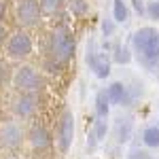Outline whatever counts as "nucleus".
I'll return each mask as SVG.
<instances>
[{
    "label": "nucleus",
    "instance_id": "1",
    "mask_svg": "<svg viewBox=\"0 0 159 159\" xmlns=\"http://www.w3.org/2000/svg\"><path fill=\"white\" fill-rule=\"evenodd\" d=\"M132 49L144 66L155 68L159 64V30L148 25L136 30L132 34Z\"/></svg>",
    "mask_w": 159,
    "mask_h": 159
},
{
    "label": "nucleus",
    "instance_id": "2",
    "mask_svg": "<svg viewBox=\"0 0 159 159\" xmlns=\"http://www.w3.org/2000/svg\"><path fill=\"white\" fill-rule=\"evenodd\" d=\"M51 53L57 61H68L74 55V38L68 28H55L51 34Z\"/></svg>",
    "mask_w": 159,
    "mask_h": 159
},
{
    "label": "nucleus",
    "instance_id": "3",
    "mask_svg": "<svg viewBox=\"0 0 159 159\" xmlns=\"http://www.w3.org/2000/svg\"><path fill=\"white\" fill-rule=\"evenodd\" d=\"M85 61L89 66V70L96 74L98 79H106L110 74V60L106 57V53L96 49V43L91 40L89 47H87V55H85Z\"/></svg>",
    "mask_w": 159,
    "mask_h": 159
},
{
    "label": "nucleus",
    "instance_id": "4",
    "mask_svg": "<svg viewBox=\"0 0 159 159\" xmlns=\"http://www.w3.org/2000/svg\"><path fill=\"white\" fill-rule=\"evenodd\" d=\"M13 85L17 87V89H21V91L34 93V91H38V89L43 87V79H40V74H38L34 68L24 66V68H19V70L15 72V76H13Z\"/></svg>",
    "mask_w": 159,
    "mask_h": 159
},
{
    "label": "nucleus",
    "instance_id": "5",
    "mask_svg": "<svg viewBox=\"0 0 159 159\" xmlns=\"http://www.w3.org/2000/svg\"><path fill=\"white\" fill-rule=\"evenodd\" d=\"M38 21H40L38 0H19V4H17V24L21 28H32Z\"/></svg>",
    "mask_w": 159,
    "mask_h": 159
},
{
    "label": "nucleus",
    "instance_id": "6",
    "mask_svg": "<svg viewBox=\"0 0 159 159\" xmlns=\"http://www.w3.org/2000/svg\"><path fill=\"white\" fill-rule=\"evenodd\" d=\"M72 140H74V115L70 110H66L61 115L60 129H57V147H60L61 153H68Z\"/></svg>",
    "mask_w": 159,
    "mask_h": 159
},
{
    "label": "nucleus",
    "instance_id": "7",
    "mask_svg": "<svg viewBox=\"0 0 159 159\" xmlns=\"http://www.w3.org/2000/svg\"><path fill=\"white\" fill-rule=\"evenodd\" d=\"M7 51L13 60H24L32 53V38L28 36L25 32H17L13 34L9 45H7Z\"/></svg>",
    "mask_w": 159,
    "mask_h": 159
},
{
    "label": "nucleus",
    "instance_id": "8",
    "mask_svg": "<svg viewBox=\"0 0 159 159\" xmlns=\"http://www.w3.org/2000/svg\"><path fill=\"white\" fill-rule=\"evenodd\" d=\"M132 134H134V119L132 117H117L115 127H112L115 140L119 144H127L132 140Z\"/></svg>",
    "mask_w": 159,
    "mask_h": 159
},
{
    "label": "nucleus",
    "instance_id": "9",
    "mask_svg": "<svg viewBox=\"0 0 159 159\" xmlns=\"http://www.w3.org/2000/svg\"><path fill=\"white\" fill-rule=\"evenodd\" d=\"M0 140H2V144L9 148H15L21 144V140H24V129H21V125H17V123H7L2 129H0Z\"/></svg>",
    "mask_w": 159,
    "mask_h": 159
},
{
    "label": "nucleus",
    "instance_id": "10",
    "mask_svg": "<svg viewBox=\"0 0 159 159\" xmlns=\"http://www.w3.org/2000/svg\"><path fill=\"white\" fill-rule=\"evenodd\" d=\"M104 93H106V98H108L110 104H117V106H125V104H129V93H127V87L123 85L121 81L110 83V85L104 89Z\"/></svg>",
    "mask_w": 159,
    "mask_h": 159
},
{
    "label": "nucleus",
    "instance_id": "11",
    "mask_svg": "<svg viewBox=\"0 0 159 159\" xmlns=\"http://www.w3.org/2000/svg\"><path fill=\"white\" fill-rule=\"evenodd\" d=\"M30 142H32L34 148H47L51 144V136L43 125L36 123V125H32V129H30Z\"/></svg>",
    "mask_w": 159,
    "mask_h": 159
},
{
    "label": "nucleus",
    "instance_id": "12",
    "mask_svg": "<svg viewBox=\"0 0 159 159\" xmlns=\"http://www.w3.org/2000/svg\"><path fill=\"white\" fill-rule=\"evenodd\" d=\"M13 110L19 117H30L36 110V98L34 96H21V98H17L15 104H13Z\"/></svg>",
    "mask_w": 159,
    "mask_h": 159
},
{
    "label": "nucleus",
    "instance_id": "13",
    "mask_svg": "<svg viewBox=\"0 0 159 159\" xmlns=\"http://www.w3.org/2000/svg\"><path fill=\"white\" fill-rule=\"evenodd\" d=\"M112 19H115V24H127L129 9L123 0H112Z\"/></svg>",
    "mask_w": 159,
    "mask_h": 159
},
{
    "label": "nucleus",
    "instance_id": "14",
    "mask_svg": "<svg viewBox=\"0 0 159 159\" xmlns=\"http://www.w3.org/2000/svg\"><path fill=\"white\" fill-rule=\"evenodd\" d=\"M142 142L147 148H159V125H148L142 132Z\"/></svg>",
    "mask_w": 159,
    "mask_h": 159
},
{
    "label": "nucleus",
    "instance_id": "15",
    "mask_svg": "<svg viewBox=\"0 0 159 159\" xmlns=\"http://www.w3.org/2000/svg\"><path fill=\"white\" fill-rule=\"evenodd\" d=\"M108 110H110V102L106 98L104 91H98L96 93V117L98 119H106L108 117Z\"/></svg>",
    "mask_w": 159,
    "mask_h": 159
},
{
    "label": "nucleus",
    "instance_id": "16",
    "mask_svg": "<svg viewBox=\"0 0 159 159\" xmlns=\"http://www.w3.org/2000/svg\"><path fill=\"white\" fill-rule=\"evenodd\" d=\"M112 60L117 61V64H129V60H132V51H129V47L123 45V43L115 45V47H112Z\"/></svg>",
    "mask_w": 159,
    "mask_h": 159
},
{
    "label": "nucleus",
    "instance_id": "17",
    "mask_svg": "<svg viewBox=\"0 0 159 159\" xmlns=\"http://www.w3.org/2000/svg\"><path fill=\"white\" fill-rule=\"evenodd\" d=\"M91 134L96 136V140H98V142H102V140L106 138V134H108V123H106V119H96Z\"/></svg>",
    "mask_w": 159,
    "mask_h": 159
},
{
    "label": "nucleus",
    "instance_id": "18",
    "mask_svg": "<svg viewBox=\"0 0 159 159\" xmlns=\"http://www.w3.org/2000/svg\"><path fill=\"white\" fill-rule=\"evenodd\" d=\"M70 11H72V15H76V17H83V15H87L89 7H87L85 0H70Z\"/></svg>",
    "mask_w": 159,
    "mask_h": 159
},
{
    "label": "nucleus",
    "instance_id": "19",
    "mask_svg": "<svg viewBox=\"0 0 159 159\" xmlns=\"http://www.w3.org/2000/svg\"><path fill=\"white\" fill-rule=\"evenodd\" d=\"M64 4H66V0H40V7H43L45 11H49V13L60 11Z\"/></svg>",
    "mask_w": 159,
    "mask_h": 159
},
{
    "label": "nucleus",
    "instance_id": "20",
    "mask_svg": "<svg viewBox=\"0 0 159 159\" xmlns=\"http://www.w3.org/2000/svg\"><path fill=\"white\" fill-rule=\"evenodd\" d=\"M102 34L106 38L115 34V19H112V17H104V19H102Z\"/></svg>",
    "mask_w": 159,
    "mask_h": 159
},
{
    "label": "nucleus",
    "instance_id": "21",
    "mask_svg": "<svg viewBox=\"0 0 159 159\" xmlns=\"http://www.w3.org/2000/svg\"><path fill=\"white\" fill-rule=\"evenodd\" d=\"M144 11H147V17H151V19L159 21V0H153V2H148Z\"/></svg>",
    "mask_w": 159,
    "mask_h": 159
},
{
    "label": "nucleus",
    "instance_id": "22",
    "mask_svg": "<svg viewBox=\"0 0 159 159\" xmlns=\"http://www.w3.org/2000/svg\"><path fill=\"white\" fill-rule=\"evenodd\" d=\"M127 159H151V155H148L147 151H140V148H136V151H132V153L127 155Z\"/></svg>",
    "mask_w": 159,
    "mask_h": 159
},
{
    "label": "nucleus",
    "instance_id": "23",
    "mask_svg": "<svg viewBox=\"0 0 159 159\" xmlns=\"http://www.w3.org/2000/svg\"><path fill=\"white\" fill-rule=\"evenodd\" d=\"M98 144H100V142L96 140V136H93L91 132H89V136H87V153H93Z\"/></svg>",
    "mask_w": 159,
    "mask_h": 159
},
{
    "label": "nucleus",
    "instance_id": "24",
    "mask_svg": "<svg viewBox=\"0 0 159 159\" xmlns=\"http://www.w3.org/2000/svg\"><path fill=\"white\" fill-rule=\"evenodd\" d=\"M4 11H7V7H4V0H0V19L4 17Z\"/></svg>",
    "mask_w": 159,
    "mask_h": 159
},
{
    "label": "nucleus",
    "instance_id": "25",
    "mask_svg": "<svg viewBox=\"0 0 159 159\" xmlns=\"http://www.w3.org/2000/svg\"><path fill=\"white\" fill-rule=\"evenodd\" d=\"M4 34H7V30H4V25H0V43L4 40Z\"/></svg>",
    "mask_w": 159,
    "mask_h": 159
},
{
    "label": "nucleus",
    "instance_id": "26",
    "mask_svg": "<svg viewBox=\"0 0 159 159\" xmlns=\"http://www.w3.org/2000/svg\"><path fill=\"white\" fill-rule=\"evenodd\" d=\"M157 81H159V72H157Z\"/></svg>",
    "mask_w": 159,
    "mask_h": 159
}]
</instances>
